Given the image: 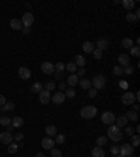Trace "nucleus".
Returning <instances> with one entry per match:
<instances>
[{"label":"nucleus","mask_w":140,"mask_h":157,"mask_svg":"<svg viewBox=\"0 0 140 157\" xmlns=\"http://www.w3.org/2000/svg\"><path fill=\"white\" fill-rule=\"evenodd\" d=\"M11 125L14 126V128H21V126L24 125V121H23L21 117H14L11 119Z\"/></svg>","instance_id":"22"},{"label":"nucleus","mask_w":140,"mask_h":157,"mask_svg":"<svg viewBox=\"0 0 140 157\" xmlns=\"http://www.w3.org/2000/svg\"><path fill=\"white\" fill-rule=\"evenodd\" d=\"M0 125H2V126L11 125V119H10L8 117H0Z\"/></svg>","instance_id":"34"},{"label":"nucleus","mask_w":140,"mask_h":157,"mask_svg":"<svg viewBox=\"0 0 140 157\" xmlns=\"http://www.w3.org/2000/svg\"><path fill=\"white\" fill-rule=\"evenodd\" d=\"M109 45H111V41H109L108 38H98V39H97V49H100V51L108 49Z\"/></svg>","instance_id":"8"},{"label":"nucleus","mask_w":140,"mask_h":157,"mask_svg":"<svg viewBox=\"0 0 140 157\" xmlns=\"http://www.w3.org/2000/svg\"><path fill=\"white\" fill-rule=\"evenodd\" d=\"M91 154H92V157H105V152L102 150V147H100V146H95V147L92 149Z\"/></svg>","instance_id":"18"},{"label":"nucleus","mask_w":140,"mask_h":157,"mask_svg":"<svg viewBox=\"0 0 140 157\" xmlns=\"http://www.w3.org/2000/svg\"><path fill=\"white\" fill-rule=\"evenodd\" d=\"M18 74H20V77L23 79V80H28V79L31 77V70H30L28 68H20Z\"/></svg>","instance_id":"15"},{"label":"nucleus","mask_w":140,"mask_h":157,"mask_svg":"<svg viewBox=\"0 0 140 157\" xmlns=\"http://www.w3.org/2000/svg\"><path fill=\"white\" fill-rule=\"evenodd\" d=\"M14 107H16V104L13 102V101H7L4 105H2L0 108H2V111L3 112H7V111H11V109H14Z\"/></svg>","instance_id":"23"},{"label":"nucleus","mask_w":140,"mask_h":157,"mask_svg":"<svg viewBox=\"0 0 140 157\" xmlns=\"http://www.w3.org/2000/svg\"><path fill=\"white\" fill-rule=\"evenodd\" d=\"M6 102H7V100H6V97L0 94V107H2V105H4Z\"/></svg>","instance_id":"51"},{"label":"nucleus","mask_w":140,"mask_h":157,"mask_svg":"<svg viewBox=\"0 0 140 157\" xmlns=\"http://www.w3.org/2000/svg\"><path fill=\"white\" fill-rule=\"evenodd\" d=\"M115 122H116V126H118V128H122V126L128 125V118L125 117V115H120L119 118L115 119Z\"/></svg>","instance_id":"19"},{"label":"nucleus","mask_w":140,"mask_h":157,"mask_svg":"<svg viewBox=\"0 0 140 157\" xmlns=\"http://www.w3.org/2000/svg\"><path fill=\"white\" fill-rule=\"evenodd\" d=\"M45 132H46V135H48L49 137L56 136V135H58V130H56V126H53V125L46 126V129H45Z\"/></svg>","instance_id":"24"},{"label":"nucleus","mask_w":140,"mask_h":157,"mask_svg":"<svg viewBox=\"0 0 140 157\" xmlns=\"http://www.w3.org/2000/svg\"><path fill=\"white\" fill-rule=\"evenodd\" d=\"M42 147H44L45 150H51V149H53V145H55V140H53L52 137H49V136H46V137H44L42 139Z\"/></svg>","instance_id":"11"},{"label":"nucleus","mask_w":140,"mask_h":157,"mask_svg":"<svg viewBox=\"0 0 140 157\" xmlns=\"http://www.w3.org/2000/svg\"><path fill=\"white\" fill-rule=\"evenodd\" d=\"M53 68H55V72L63 73V70H64V68H66V66H64V64L62 63V62H58V63H56L55 66H53Z\"/></svg>","instance_id":"37"},{"label":"nucleus","mask_w":140,"mask_h":157,"mask_svg":"<svg viewBox=\"0 0 140 157\" xmlns=\"http://www.w3.org/2000/svg\"><path fill=\"white\" fill-rule=\"evenodd\" d=\"M130 56H135V58H139L140 56V48L139 45H135L130 48Z\"/></svg>","instance_id":"31"},{"label":"nucleus","mask_w":140,"mask_h":157,"mask_svg":"<svg viewBox=\"0 0 140 157\" xmlns=\"http://www.w3.org/2000/svg\"><path fill=\"white\" fill-rule=\"evenodd\" d=\"M132 146L133 147H137V146L140 145V137H139V135H132Z\"/></svg>","instance_id":"36"},{"label":"nucleus","mask_w":140,"mask_h":157,"mask_svg":"<svg viewBox=\"0 0 140 157\" xmlns=\"http://www.w3.org/2000/svg\"><path fill=\"white\" fill-rule=\"evenodd\" d=\"M115 157H123V156H120V154H116V156Z\"/></svg>","instance_id":"58"},{"label":"nucleus","mask_w":140,"mask_h":157,"mask_svg":"<svg viewBox=\"0 0 140 157\" xmlns=\"http://www.w3.org/2000/svg\"><path fill=\"white\" fill-rule=\"evenodd\" d=\"M35 157H46V156H45V154H42V153H38Z\"/></svg>","instance_id":"57"},{"label":"nucleus","mask_w":140,"mask_h":157,"mask_svg":"<svg viewBox=\"0 0 140 157\" xmlns=\"http://www.w3.org/2000/svg\"><path fill=\"white\" fill-rule=\"evenodd\" d=\"M118 62H119L120 66H129V62H130V58L129 55H125V53H120L119 56H118Z\"/></svg>","instance_id":"14"},{"label":"nucleus","mask_w":140,"mask_h":157,"mask_svg":"<svg viewBox=\"0 0 140 157\" xmlns=\"http://www.w3.org/2000/svg\"><path fill=\"white\" fill-rule=\"evenodd\" d=\"M64 100H66V96H64V93H62V91H56V93L53 94V97H51V101H53V104H56V105L63 104Z\"/></svg>","instance_id":"6"},{"label":"nucleus","mask_w":140,"mask_h":157,"mask_svg":"<svg viewBox=\"0 0 140 157\" xmlns=\"http://www.w3.org/2000/svg\"><path fill=\"white\" fill-rule=\"evenodd\" d=\"M126 20H128L129 23H137V20H136V16H135L133 13H130V11H129L128 14H126Z\"/></svg>","instance_id":"38"},{"label":"nucleus","mask_w":140,"mask_h":157,"mask_svg":"<svg viewBox=\"0 0 140 157\" xmlns=\"http://www.w3.org/2000/svg\"><path fill=\"white\" fill-rule=\"evenodd\" d=\"M80 115H81V118H84V119H91V118H94L97 115V108L94 107V105H87V107L81 108Z\"/></svg>","instance_id":"2"},{"label":"nucleus","mask_w":140,"mask_h":157,"mask_svg":"<svg viewBox=\"0 0 140 157\" xmlns=\"http://www.w3.org/2000/svg\"><path fill=\"white\" fill-rule=\"evenodd\" d=\"M21 23H23V27L31 28L32 23H34V16H32L31 13H24V16H23V18H21Z\"/></svg>","instance_id":"9"},{"label":"nucleus","mask_w":140,"mask_h":157,"mask_svg":"<svg viewBox=\"0 0 140 157\" xmlns=\"http://www.w3.org/2000/svg\"><path fill=\"white\" fill-rule=\"evenodd\" d=\"M115 115H114V112H111V111H105L102 115H101V121H102V124H107V125H114L115 124Z\"/></svg>","instance_id":"5"},{"label":"nucleus","mask_w":140,"mask_h":157,"mask_svg":"<svg viewBox=\"0 0 140 157\" xmlns=\"http://www.w3.org/2000/svg\"><path fill=\"white\" fill-rule=\"evenodd\" d=\"M13 139H14L16 142H21L23 139H24V135H23V133H17V135L13 136Z\"/></svg>","instance_id":"47"},{"label":"nucleus","mask_w":140,"mask_h":157,"mask_svg":"<svg viewBox=\"0 0 140 157\" xmlns=\"http://www.w3.org/2000/svg\"><path fill=\"white\" fill-rule=\"evenodd\" d=\"M122 46H123V48H126V49H130L133 46V41H132V38H123V39H122Z\"/></svg>","instance_id":"29"},{"label":"nucleus","mask_w":140,"mask_h":157,"mask_svg":"<svg viewBox=\"0 0 140 157\" xmlns=\"http://www.w3.org/2000/svg\"><path fill=\"white\" fill-rule=\"evenodd\" d=\"M55 87H56V84H55V81H48L46 84H45V90H48L49 93L52 91V90H55Z\"/></svg>","instance_id":"39"},{"label":"nucleus","mask_w":140,"mask_h":157,"mask_svg":"<svg viewBox=\"0 0 140 157\" xmlns=\"http://www.w3.org/2000/svg\"><path fill=\"white\" fill-rule=\"evenodd\" d=\"M77 83H79V77H77V74H74V73L70 74V76L67 77V80H66V84L73 87V89H74V86H76Z\"/></svg>","instance_id":"16"},{"label":"nucleus","mask_w":140,"mask_h":157,"mask_svg":"<svg viewBox=\"0 0 140 157\" xmlns=\"http://www.w3.org/2000/svg\"><path fill=\"white\" fill-rule=\"evenodd\" d=\"M126 135H129V136L135 135V129H133L132 126H128V125H126Z\"/></svg>","instance_id":"48"},{"label":"nucleus","mask_w":140,"mask_h":157,"mask_svg":"<svg viewBox=\"0 0 140 157\" xmlns=\"http://www.w3.org/2000/svg\"><path fill=\"white\" fill-rule=\"evenodd\" d=\"M41 69H42V73H45V74H52L55 72V68H53V64L51 62H44Z\"/></svg>","instance_id":"12"},{"label":"nucleus","mask_w":140,"mask_h":157,"mask_svg":"<svg viewBox=\"0 0 140 157\" xmlns=\"http://www.w3.org/2000/svg\"><path fill=\"white\" fill-rule=\"evenodd\" d=\"M119 154L123 157H132L133 146L130 143H123L122 146H119Z\"/></svg>","instance_id":"4"},{"label":"nucleus","mask_w":140,"mask_h":157,"mask_svg":"<svg viewBox=\"0 0 140 157\" xmlns=\"http://www.w3.org/2000/svg\"><path fill=\"white\" fill-rule=\"evenodd\" d=\"M135 101H136V97H135L133 93H130V91H128V93H125L122 96V102L125 105H132V104H135Z\"/></svg>","instance_id":"7"},{"label":"nucleus","mask_w":140,"mask_h":157,"mask_svg":"<svg viewBox=\"0 0 140 157\" xmlns=\"http://www.w3.org/2000/svg\"><path fill=\"white\" fill-rule=\"evenodd\" d=\"M108 136L112 142H119V140H122L123 135H122V132H120V128H118L116 125H109Z\"/></svg>","instance_id":"1"},{"label":"nucleus","mask_w":140,"mask_h":157,"mask_svg":"<svg viewBox=\"0 0 140 157\" xmlns=\"http://www.w3.org/2000/svg\"><path fill=\"white\" fill-rule=\"evenodd\" d=\"M122 6H123L126 10H132V8H135L136 3H135L133 0H123V2H122Z\"/></svg>","instance_id":"28"},{"label":"nucleus","mask_w":140,"mask_h":157,"mask_svg":"<svg viewBox=\"0 0 140 157\" xmlns=\"http://www.w3.org/2000/svg\"><path fill=\"white\" fill-rule=\"evenodd\" d=\"M79 83H80V87L83 90H90L91 89V81L87 80V79H81Z\"/></svg>","instance_id":"27"},{"label":"nucleus","mask_w":140,"mask_h":157,"mask_svg":"<svg viewBox=\"0 0 140 157\" xmlns=\"http://www.w3.org/2000/svg\"><path fill=\"white\" fill-rule=\"evenodd\" d=\"M125 117L128 118V121H135L136 122L139 119V114L136 111H128V112L125 114Z\"/></svg>","instance_id":"21"},{"label":"nucleus","mask_w":140,"mask_h":157,"mask_svg":"<svg viewBox=\"0 0 140 157\" xmlns=\"http://www.w3.org/2000/svg\"><path fill=\"white\" fill-rule=\"evenodd\" d=\"M91 84H94V89L95 90H102L105 87V84H107V77L104 74H98V76H95L92 79Z\"/></svg>","instance_id":"3"},{"label":"nucleus","mask_w":140,"mask_h":157,"mask_svg":"<svg viewBox=\"0 0 140 157\" xmlns=\"http://www.w3.org/2000/svg\"><path fill=\"white\" fill-rule=\"evenodd\" d=\"M139 108H140V107H139V104H137V102H136V104H133V109H135L136 112L139 111Z\"/></svg>","instance_id":"55"},{"label":"nucleus","mask_w":140,"mask_h":157,"mask_svg":"<svg viewBox=\"0 0 140 157\" xmlns=\"http://www.w3.org/2000/svg\"><path fill=\"white\" fill-rule=\"evenodd\" d=\"M53 76H55V79L60 80V79H62V76H63V73H60V72H53Z\"/></svg>","instance_id":"50"},{"label":"nucleus","mask_w":140,"mask_h":157,"mask_svg":"<svg viewBox=\"0 0 140 157\" xmlns=\"http://www.w3.org/2000/svg\"><path fill=\"white\" fill-rule=\"evenodd\" d=\"M112 72H114V74H115V76H120V74L123 73V69L120 68V66H115Z\"/></svg>","instance_id":"42"},{"label":"nucleus","mask_w":140,"mask_h":157,"mask_svg":"<svg viewBox=\"0 0 140 157\" xmlns=\"http://www.w3.org/2000/svg\"><path fill=\"white\" fill-rule=\"evenodd\" d=\"M51 154L52 157H62V152L59 149H51Z\"/></svg>","instance_id":"43"},{"label":"nucleus","mask_w":140,"mask_h":157,"mask_svg":"<svg viewBox=\"0 0 140 157\" xmlns=\"http://www.w3.org/2000/svg\"><path fill=\"white\" fill-rule=\"evenodd\" d=\"M92 55H94V58H95V59H98V61H100L101 58H102V51H100V49H94V51H92Z\"/></svg>","instance_id":"41"},{"label":"nucleus","mask_w":140,"mask_h":157,"mask_svg":"<svg viewBox=\"0 0 140 157\" xmlns=\"http://www.w3.org/2000/svg\"><path fill=\"white\" fill-rule=\"evenodd\" d=\"M59 87H60V90H66V89H67V84H66V81H60Z\"/></svg>","instance_id":"52"},{"label":"nucleus","mask_w":140,"mask_h":157,"mask_svg":"<svg viewBox=\"0 0 140 157\" xmlns=\"http://www.w3.org/2000/svg\"><path fill=\"white\" fill-rule=\"evenodd\" d=\"M111 153L114 154V156H116V154H119V146H116V145H114V146H111Z\"/></svg>","instance_id":"45"},{"label":"nucleus","mask_w":140,"mask_h":157,"mask_svg":"<svg viewBox=\"0 0 140 157\" xmlns=\"http://www.w3.org/2000/svg\"><path fill=\"white\" fill-rule=\"evenodd\" d=\"M8 153L10 154H14V153H17V150H18V145L17 143H14V142H11L10 145H8Z\"/></svg>","instance_id":"33"},{"label":"nucleus","mask_w":140,"mask_h":157,"mask_svg":"<svg viewBox=\"0 0 140 157\" xmlns=\"http://www.w3.org/2000/svg\"><path fill=\"white\" fill-rule=\"evenodd\" d=\"M10 27H11L13 30H17V31H20V30L23 28V23H21L20 20H17V18H13V20L10 21Z\"/></svg>","instance_id":"20"},{"label":"nucleus","mask_w":140,"mask_h":157,"mask_svg":"<svg viewBox=\"0 0 140 157\" xmlns=\"http://www.w3.org/2000/svg\"><path fill=\"white\" fill-rule=\"evenodd\" d=\"M94 44H92V42H90V41H87V42H84L83 44V51L84 52H92V51H94Z\"/></svg>","instance_id":"26"},{"label":"nucleus","mask_w":140,"mask_h":157,"mask_svg":"<svg viewBox=\"0 0 140 157\" xmlns=\"http://www.w3.org/2000/svg\"><path fill=\"white\" fill-rule=\"evenodd\" d=\"M97 146H107V143H108V137L107 136H100V137H97Z\"/></svg>","instance_id":"30"},{"label":"nucleus","mask_w":140,"mask_h":157,"mask_svg":"<svg viewBox=\"0 0 140 157\" xmlns=\"http://www.w3.org/2000/svg\"><path fill=\"white\" fill-rule=\"evenodd\" d=\"M13 130H14V126H13V125H8V126H7V132L11 133Z\"/></svg>","instance_id":"54"},{"label":"nucleus","mask_w":140,"mask_h":157,"mask_svg":"<svg viewBox=\"0 0 140 157\" xmlns=\"http://www.w3.org/2000/svg\"><path fill=\"white\" fill-rule=\"evenodd\" d=\"M135 16H136V20L139 21V18H140V10H136V14H135Z\"/></svg>","instance_id":"56"},{"label":"nucleus","mask_w":140,"mask_h":157,"mask_svg":"<svg viewBox=\"0 0 140 157\" xmlns=\"http://www.w3.org/2000/svg\"><path fill=\"white\" fill-rule=\"evenodd\" d=\"M76 69H77V66L73 63V62H70V63L66 64V70H69L70 73H74V72H76Z\"/></svg>","instance_id":"40"},{"label":"nucleus","mask_w":140,"mask_h":157,"mask_svg":"<svg viewBox=\"0 0 140 157\" xmlns=\"http://www.w3.org/2000/svg\"><path fill=\"white\" fill-rule=\"evenodd\" d=\"M122 69H123V73H125V74H128V76H130V74L133 73V68L130 66V64L126 66V68H122Z\"/></svg>","instance_id":"44"},{"label":"nucleus","mask_w":140,"mask_h":157,"mask_svg":"<svg viewBox=\"0 0 140 157\" xmlns=\"http://www.w3.org/2000/svg\"><path fill=\"white\" fill-rule=\"evenodd\" d=\"M73 63L76 64V66H79V68H84L86 66V58L83 55H76V59H74Z\"/></svg>","instance_id":"17"},{"label":"nucleus","mask_w":140,"mask_h":157,"mask_svg":"<svg viewBox=\"0 0 140 157\" xmlns=\"http://www.w3.org/2000/svg\"><path fill=\"white\" fill-rule=\"evenodd\" d=\"M88 97H90V98H95V97H97V90L95 89H90V90H88Z\"/></svg>","instance_id":"46"},{"label":"nucleus","mask_w":140,"mask_h":157,"mask_svg":"<svg viewBox=\"0 0 140 157\" xmlns=\"http://www.w3.org/2000/svg\"><path fill=\"white\" fill-rule=\"evenodd\" d=\"M21 31H23V34H30L31 28H28V27H23V28H21Z\"/></svg>","instance_id":"53"},{"label":"nucleus","mask_w":140,"mask_h":157,"mask_svg":"<svg viewBox=\"0 0 140 157\" xmlns=\"http://www.w3.org/2000/svg\"><path fill=\"white\" fill-rule=\"evenodd\" d=\"M42 83H39V81H35L34 84H32V87H31V91L32 93H35V94H39L41 91H42Z\"/></svg>","instance_id":"25"},{"label":"nucleus","mask_w":140,"mask_h":157,"mask_svg":"<svg viewBox=\"0 0 140 157\" xmlns=\"http://www.w3.org/2000/svg\"><path fill=\"white\" fill-rule=\"evenodd\" d=\"M51 93H49L48 90H42L39 93V101L42 102V104H48V102H51Z\"/></svg>","instance_id":"13"},{"label":"nucleus","mask_w":140,"mask_h":157,"mask_svg":"<svg viewBox=\"0 0 140 157\" xmlns=\"http://www.w3.org/2000/svg\"><path fill=\"white\" fill-rule=\"evenodd\" d=\"M64 140H66V136L64 135H56L55 136V143H58V145H63Z\"/></svg>","instance_id":"35"},{"label":"nucleus","mask_w":140,"mask_h":157,"mask_svg":"<svg viewBox=\"0 0 140 157\" xmlns=\"http://www.w3.org/2000/svg\"><path fill=\"white\" fill-rule=\"evenodd\" d=\"M84 73H86V69H84V68H80L79 70H77L76 74H77V77H80V76H83Z\"/></svg>","instance_id":"49"},{"label":"nucleus","mask_w":140,"mask_h":157,"mask_svg":"<svg viewBox=\"0 0 140 157\" xmlns=\"http://www.w3.org/2000/svg\"><path fill=\"white\" fill-rule=\"evenodd\" d=\"M13 140H14V139H13V135L10 132H7V130H6V132L0 133V142H2L3 145H7L8 146Z\"/></svg>","instance_id":"10"},{"label":"nucleus","mask_w":140,"mask_h":157,"mask_svg":"<svg viewBox=\"0 0 140 157\" xmlns=\"http://www.w3.org/2000/svg\"><path fill=\"white\" fill-rule=\"evenodd\" d=\"M64 96H66V98H73V97L76 96V90L73 89V87L66 89V90H64Z\"/></svg>","instance_id":"32"}]
</instances>
